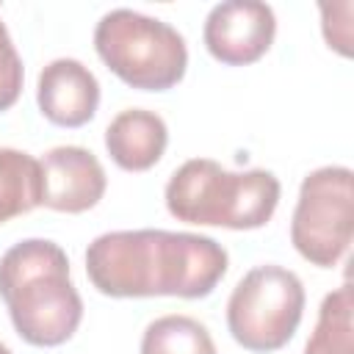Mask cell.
<instances>
[{
  "mask_svg": "<svg viewBox=\"0 0 354 354\" xmlns=\"http://www.w3.org/2000/svg\"><path fill=\"white\" fill-rule=\"evenodd\" d=\"M0 354H11V348H8V346H6L3 340H0Z\"/></svg>",
  "mask_w": 354,
  "mask_h": 354,
  "instance_id": "cell-16",
  "label": "cell"
},
{
  "mask_svg": "<svg viewBox=\"0 0 354 354\" xmlns=\"http://www.w3.org/2000/svg\"><path fill=\"white\" fill-rule=\"evenodd\" d=\"M41 205V166L33 155L0 147V224Z\"/></svg>",
  "mask_w": 354,
  "mask_h": 354,
  "instance_id": "cell-11",
  "label": "cell"
},
{
  "mask_svg": "<svg viewBox=\"0 0 354 354\" xmlns=\"http://www.w3.org/2000/svg\"><path fill=\"white\" fill-rule=\"evenodd\" d=\"M22 58L8 36V28L0 17V111L11 108L17 100H19V91H22Z\"/></svg>",
  "mask_w": 354,
  "mask_h": 354,
  "instance_id": "cell-14",
  "label": "cell"
},
{
  "mask_svg": "<svg viewBox=\"0 0 354 354\" xmlns=\"http://www.w3.org/2000/svg\"><path fill=\"white\" fill-rule=\"evenodd\" d=\"M94 47L105 66L133 88L166 91L188 66V47L177 28L133 8H113L94 28Z\"/></svg>",
  "mask_w": 354,
  "mask_h": 354,
  "instance_id": "cell-4",
  "label": "cell"
},
{
  "mask_svg": "<svg viewBox=\"0 0 354 354\" xmlns=\"http://www.w3.org/2000/svg\"><path fill=\"white\" fill-rule=\"evenodd\" d=\"M337 8L340 3H321V28H324V39L329 47H335L340 55H351V3L343 6L340 11V19H337Z\"/></svg>",
  "mask_w": 354,
  "mask_h": 354,
  "instance_id": "cell-15",
  "label": "cell"
},
{
  "mask_svg": "<svg viewBox=\"0 0 354 354\" xmlns=\"http://www.w3.org/2000/svg\"><path fill=\"white\" fill-rule=\"evenodd\" d=\"M36 102L44 119L61 127L91 122L100 105V83L77 58H55L39 72Z\"/></svg>",
  "mask_w": 354,
  "mask_h": 354,
  "instance_id": "cell-9",
  "label": "cell"
},
{
  "mask_svg": "<svg viewBox=\"0 0 354 354\" xmlns=\"http://www.w3.org/2000/svg\"><path fill=\"white\" fill-rule=\"evenodd\" d=\"M354 290L348 282L324 296L315 329L304 346V354H354Z\"/></svg>",
  "mask_w": 354,
  "mask_h": 354,
  "instance_id": "cell-12",
  "label": "cell"
},
{
  "mask_svg": "<svg viewBox=\"0 0 354 354\" xmlns=\"http://www.w3.org/2000/svg\"><path fill=\"white\" fill-rule=\"evenodd\" d=\"M277 17L268 3L260 0H224L216 3L205 17V47L207 53L230 66L254 64L274 41Z\"/></svg>",
  "mask_w": 354,
  "mask_h": 354,
  "instance_id": "cell-7",
  "label": "cell"
},
{
  "mask_svg": "<svg viewBox=\"0 0 354 354\" xmlns=\"http://www.w3.org/2000/svg\"><path fill=\"white\" fill-rule=\"evenodd\" d=\"M0 299L17 335L30 346L66 343L83 318V299L69 279V257L47 238H25L0 257Z\"/></svg>",
  "mask_w": 354,
  "mask_h": 354,
  "instance_id": "cell-2",
  "label": "cell"
},
{
  "mask_svg": "<svg viewBox=\"0 0 354 354\" xmlns=\"http://www.w3.org/2000/svg\"><path fill=\"white\" fill-rule=\"evenodd\" d=\"M354 232V174L348 166H321L301 180L290 218V243L318 266L332 268L351 243Z\"/></svg>",
  "mask_w": 354,
  "mask_h": 354,
  "instance_id": "cell-6",
  "label": "cell"
},
{
  "mask_svg": "<svg viewBox=\"0 0 354 354\" xmlns=\"http://www.w3.org/2000/svg\"><path fill=\"white\" fill-rule=\"evenodd\" d=\"M227 249L210 235L171 230H116L86 249L91 285L113 299H205L227 274Z\"/></svg>",
  "mask_w": 354,
  "mask_h": 354,
  "instance_id": "cell-1",
  "label": "cell"
},
{
  "mask_svg": "<svg viewBox=\"0 0 354 354\" xmlns=\"http://www.w3.org/2000/svg\"><path fill=\"white\" fill-rule=\"evenodd\" d=\"M41 205L58 213H83L94 207L108 185L105 169L86 147H53L39 160Z\"/></svg>",
  "mask_w": 354,
  "mask_h": 354,
  "instance_id": "cell-8",
  "label": "cell"
},
{
  "mask_svg": "<svg viewBox=\"0 0 354 354\" xmlns=\"http://www.w3.org/2000/svg\"><path fill=\"white\" fill-rule=\"evenodd\" d=\"M277 205L279 180L266 169L230 171L210 158H191L166 183V207L185 224L257 230Z\"/></svg>",
  "mask_w": 354,
  "mask_h": 354,
  "instance_id": "cell-3",
  "label": "cell"
},
{
  "mask_svg": "<svg viewBox=\"0 0 354 354\" xmlns=\"http://www.w3.org/2000/svg\"><path fill=\"white\" fill-rule=\"evenodd\" d=\"M141 354H216V343L202 321L171 313L147 324Z\"/></svg>",
  "mask_w": 354,
  "mask_h": 354,
  "instance_id": "cell-13",
  "label": "cell"
},
{
  "mask_svg": "<svg viewBox=\"0 0 354 354\" xmlns=\"http://www.w3.org/2000/svg\"><path fill=\"white\" fill-rule=\"evenodd\" d=\"M169 144V127L163 116L147 108L119 111L105 127V149L111 160L124 171L152 169Z\"/></svg>",
  "mask_w": 354,
  "mask_h": 354,
  "instance_id": "cell-10",
  "label": "cell"
},
{
  "mask_svg": "<svg viewBox=\"0 0 354 354\" xmlns=\"http://www.w3.org/2000/svg\"><path fill=\"white\" fill-rule=\"evenodd\" d=\"M304 313L301 279L277 263L249 268L227 301V329L249 351H277L299 329Z\"/></svg>",
  "mask_w": 354,
  "mask_h": 354,
  "instance_id": "cell-5",
  "label": "cell"
}]
</instances>
